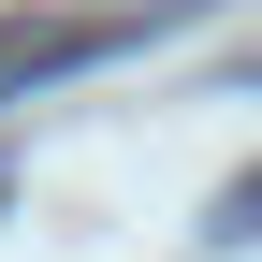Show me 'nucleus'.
Listing matches in <instances>:
<instances>
[{"label":"nucleus","mask_w":262,"mask_h":262,"mask_svg":"<svg viewBox=\"0 0 262 262\" xmlns=\"http://www.w3.org/2000/svg\"><path fill=\"white\" fill-rule=\"evenodd\" d=\"M248 233H262V175L233 189V204H219V248H248Z\"/></svg>","instance_id":"f03ea898"},{"label":"nucleus","mask_w":262,"mask_h":262,"mask_svg":"<svg viewBox=\"0 0 262 262\" xmlns=\"http://www.w3.org/2000/svg\"><path fill=\"white\" fill-rule=\"evenodd\" d=\"M160 15H189V0H146V15H0V102H29V88H58V73H88V58H117V44H146Z\"/></svg>","instance_id":"f257e3e1"}]
</instances>
